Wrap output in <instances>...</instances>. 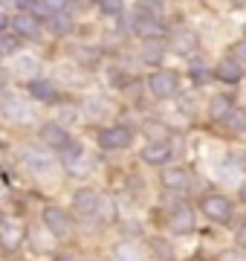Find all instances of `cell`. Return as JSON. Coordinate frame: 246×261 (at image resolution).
Returning a JSON list of instances; mask_svg holds the SVG:
<instances>
[{
    "label": "cell",
    "mask_w": 246,
    "mask_h": 261,
    "mask_svg": "<svg viewBox=\"0 0 246 261\" xmlns=\"http://www.w3.org/2000/svg\"><path fill=\"white\" fill-rule=\"evenodd\" d=\"M133 140V130L125 128V125H113V128H104L102 134H99V145H102L104 151H122L128 148Z\"/></svg>",
    "instance_id": "1"
},
{
    "label": "cell",
    "mask_w": 246,
    "mask_h": 261,
    "mask_svg": "<svg viewBox=\"0 0 246 261\" xmlns=\"http://www.w3.org/2000/svg\"><path fill=\"white\" fill-rule=\"evenodd\" d=\"M20 163H23V168H26V171L38 174V177H47L49 171L55 168V160L49 157L47 151H35V148L23 151V154H20Z\"/></svg>",
    "instance_id": "2"
},
{
    "label": "cell",
    "mask_w": 246,
    "mask_h": 261,
    "mask_svg": "<svg viewBox=\"0 0 246 261\" xmlns=\"http://www.w3.org/2000/svg\"><path fill=\"white\" fill-rule=\"evenodd\" d=\"M0 116L9 122H32L35 119V113L26 108V102H20L15 96H6V99H0Z\"/></svg>",
    "instance_id": "3"
},
{
    "label": "cell",
    "mask_w": 246,
    "mask_h": 261,
    "mask_svg": "<svg viewBox=\"0 0 246 261\" xmlns=\"http://www.w3.org/2000/svg\"><path fill=\"white\" fill-rule=\"evenodd\" d=\"M203 215L211 218V221H218V224H226V221H232V203H229L226 197L211 195L203 200Z\"/></svg>",
    "instance_id": "4"
},
{
    "label": "cell",
    "mask_w": 246,
    "mask_h": 261,
    "mask_svg": "<svg viewBox=\"0 0 246 261\" xmlns=\"http://www.w3.org/2000/svg\"><path fill=\"white\" fill-rule=\"evenodd\" d=\"M148 84H151V93L160 96V99H168V96L177 93V87H180V82H177V75L168 73V70H160V73H153L151 79H148Z\"/></svg>",
    "instance_id": "5"
},
{
    "label": "cell",
    "mask_w": 246,
    "mask_h": 261,
    "mask_svg": "<svg viewBox=\"0 0 246 261\" xmlns=\"http://www.w3.org/2000/svg\"><path fill=\"white\" fill-rule=\"evenodd\" d=\"M44 224H47V229L55 238H64L67 232H70V218H67L64 209H58V206H47L44 209Z\"/></svg>",
    "instance_id": "6"
},
{
    "label": "cell",
    "mask_w": 246,
    "mask_h": 261,
    "mask_svg": "<svg viewBox=\"0 0 246 261\" xmlns=\"http://www.w3.org/2000/svg\"><path fill=\"white\" fill-rule=\"evenodd\" d=\"M23 235H26V229L20 224H15V221H9V224H0V247L6 252H15L23 244Z\"/></svg>",
    "instance_id": "7"
},
{
    "label": "cell",
    "mask_w": 246,
    "mask_h": 261,
    "mask_svg": "<svg viewBox=\"0 0 246 261\" xmlns=\"http://www.w3.org/2000/svg\"><path fill=\"white\" fill-rule=\"evenodd\" d=\"M41 140L47 142L49 148H64L67 142H70V134L64 130L61 122H47V125L41 128Z\"/></svg>",
    "instance_id": "8"
},
{
    "label": "cell",
    "mask_w": 246,
    "mask_h": 261,
    "mask_svg": "<svg viewBox=\"0 0 246 261\" xmlns=\"http://www.w3.org/2000/svg\"><path fill=\"white\" fill-rule=\"evenodd\" d=\"M168 226L177 235L191 232V229H194V212H191L189 206H177V209L171 212V218H168Z\"/></svg>",
    "instance_id": "9"
},
{
    "label": "cell",
    "mask_w": 246,
    "mask_h": 261,
    "mask_svg": "<svg viewBox=\"0 0 246 261\" xmlns=\"http://www.w3.org/2000/svg\"><path fill=\"white\" fill-rule=\"evenodd\" d=\"M214 75H218L223 84H237L240 79H243V67L237 64L235 58H223L218 64V70H214Z\"/></svg>",
    "instance_id": "10"
},
{
    "label": "cell",
    "mask_w": 246,
    "mask_h": 261,
    "mask_svg": "<svg viewBox=\"0 0 246 261\" xmlns=\"http://www.w3.org/2000/svg\"><path fill=\"white\" fill-rule=\"evenodd\" d=\"M12 73L18 75V79H35L38 75V58L35 56H15Z\"/></svg>",
    "instance_id": "11"
},
{
    "label": "cell",
    "mask_w": 246,
    "mask_h": 261,
    "mask_svg": "<svg viewBox=\"0 0 246 261\" xmlns=\"http://www.w3.org/2000/svg\"><path fill=\"white\" fill-rule=\"evenodd\" d=\"M133 29H136L142 38H148V41H160L162 32H165V27H162L160 20H153V18H136L133 20Z\"/></svg>",
    "instance_id": "12"
},
{
    "label": "cell",
    "mask_w": 246,
    "mask_h": 261,
    "mask_svg": "<svg viewBox=\"0 0 246 261\" xmlns=\"http://www.w3.org/2000/svg\"><path fill=\"white\" fill-rule=\"evenodd\" d=\"M29 93L35 96V102H55V84L47 79H32L29 82Z\"/></svg>",
    "instance_id": "13"
},
{
    "label": "cell",
    "mask_w": 246,
    "mask_h": 261,
    "mask_svg": "<svg viewBox=\"0 0 246 261\" xmlns=\"http://www.w3.org/2000/svg\"><path fill=\"white\" fill-rule=\"evenodd\" d=\"M168 157H171V148L165 142H151V145L142 148V160L151 163V166H162V163H168Z\"/></svg>",
    "instance_id": "14"
},
{
    "label": "cell",
    "mask_w": 246,
    "mask_h": 261,
    "mask_svg": "<svg viewBox=\"0 0 246 261\" xmlns=\"http://www.w3.org/2000/svg\"><path fill=\"white\" fill-rule=\"evenodd\" d=\"M96 203H99V195H96L93 189H78L76 197H73V206H76V212H81V215H93Z\"/></svg>",
    "instance_id": "15"
},
{
    "label": "cell",
    "mask_w": 246,
    "mask_h": 261,
    "mask_svg": "<svg viewBox=\"0 0 246 261\" xmlns=\"http://www.w3.org/2000/svg\"><path fill=\"white\" fill-rule=\"evenodd\" d=\"M12 27H15V32H20L23 38H35V35H38V18H35V15H29V12L18 15V18L12 20Z\"/></svg>",
    "instance_id": "16"
},
{
    "label": "cell",
    "mask_w": 246,
    "mask_h": 261,
    "mask_svg": "<svg viewBox=\"0 0 246 261\" xmlns=\"http://www.w3.org/2000/svg\"><path fill=\"white\" fill-rule=\"evenodd\" d=\"M162 186L165 189H186L189 186V171L186 168H165L162 171Z\"/></svg>",
    "instance_id": "17"
},
{
    "label": "cell",
    "mask_w": 246,
    "mask_h": 261,
    "mask_svg": "<svg viewBox=\"0 0 246 261\" xmlns=\"http://www.w3.org/2000/svg\"><path fill=\"white\" fill-rule=\"evenodd\" d=\"M136 18L160 20L162 18V3H160V0H139V3H136Z\"/></svg>",
    "instance_id": "18"
},
{
    "label": "cell",
    "mask_w": 246,
    "mask_h": 261,
    "mask_svg": "<svg viewBox=\"0 0 246 261\" xmlns=\"http://www.w3.org/2000/svg\"><path fill=\"white\" fill-rule=\"evenodd\" d=\"M171 44H174L177 53H191V49L197 47V35L182 29V32H174V41H171Z\"/></svg>",
    "instance_id": "19"
},
{
    "label": "cell",
    "mask_w": 246,
    "mask_h": 261,
    "mask_svg": "<svg viewBox=\"0 0 246 261\" xmlns=\"http://www.w3.org/2000/svg\"><path fill=\"white\" fill-rule=\"evenodd\" d=\"M49 29H52L55 35H70V29H73V20L67 18L64 12H55V15H49Z\"/></svg>",
    "instance_id": "20"
},
{
    "label": "cell",
    "mask_w": 246,
    "mask_h": 261,
    "mask_svg": "<svg viewBox=\"0 0 246 261\" xmlns=\"http://www.w3.org/2000/svg\"><path fill=\"white\" fill-rule=\"evenodd\" d=\"M223 122H226L229 130H237V134H240V130H246V113L243 111H235V108H232V111L223 116Z\"/></svg>",
    "instance_id": "21"
},
{
    "label": "cell",
    "mask_w": 246,
    "mask_h": 261,
    "mask_svg": "<svg viewBox=\"0 0 246 261\" xmlns=\"http://www.w3.org/2000/svg\"><path fill=\"white\" fill-rule=\"evenodd\" d=\"M61 151V160H64V166H70V163H76V160H81L84 157V151H81V145H78V142H67L64 148H58Z\"/></svg>",
    "instance_id": "22"
},
{
    "label": "cell",
    "mask_w": 246,
    "mask_h": 261,
    "mask_svg": "<svg viewBox=\"0 0 246 261\" xmlns=\"http://www.w3.org/2000/svg\"><path fill=\"white\" fill-rule=\"evenodd\" d=\"M229 111H232V102H229L226 96H218V99L211 102V108H208V113H211L214 119H223V116H226Z\"/></svg>",
    "instance_id": "23"
},
{
    "label": "cell",
    "mask_w": 246,
    "mask_h": 261,
    "mask_svg": "<svg viewBox=\"0 0 246 261\" xmlns=\"http://www.w3.org/2000/svg\"><path fill=\"white\" fill-rule=\"evenodd\" d=\"M142 58L148 61V64H157L162 58V47H160V41H148L145 44V49H142Z\"/></svg>",
    "instance_id": "24"
},
{
    "label": "cell",
    "mask_w": 246,
    "mask_h": 261,
    "mask_svg": "<svg viewBox=\"0 0 246 261\" xmlns=\"http://www.w3.org/2000/svg\"><path fill=\"white\" fill-rule=\"evenodd\" d=\"M96 209H99V212H102L104 218H107V221H110V218L116 215V206H113V200H110V197H99V203H96Z\"/></svg>",
    "instance_id": "25"
},
{
    "label": "cell",
    "mask_w": 246,
    "mask_h": 261,
    "mask_svg": "<svg viewBox=\"0 0 246 261\" xmlns=\"http://www.w3.org/2000/svg\"><path fill=\"white\" fill-rule=\"evenodd\" d=\"M41 3H44V9H47L49 15H55V12L70 9V0H41Z\"/></svg>",
    "instance_id": "26"
},
{
    "label": "cell",
    "mask_w": 246,
    "mask_h": 261,
    "mask_svg": "<svg viewBox=\"0 0 246 261\" xmlns=\"http://www.w3.org/2000/svg\"><path fill=\"white\" fill-rule=\"evenodd\" d=\"M12 53H18V38H0V56H12Z\"/></svg>",
    "instance_id": "27"
},
{
    "label": "cell",
    "mask_w": 246,
    "mask_h": 261,
    "mask_svg": "<svg viewBox=\"0 0 246 261\" xmlns=\"http://www.w3.org/2000/svg\"><path fill=\"white\" fill-rule=\"evenodd\" d=\"M99 6H102L104 15H119L122 12V0H99Z\"/></svg>",
    "instance_id": "28"
},
{
    "label": "cell",
    "mask_w": 246,
    "mask_h": 261,
    "mask_svg": "<svg viewBox=\"0 0 246 261\" xmlns=\"http://www.w3.org/2000/svg\"><path fill=\"white\" fill-rule=\"evenodd\" d=\"M78 61H84V64H96V61H99V53H96V49H81V53H78Z\"/></svg>",
    "instance_id": "29"
},
{
    "label": "cell",
    "mask_w": 246,
    "mask_h": 261,
    "mask_svg": "<svg viewBox=\"0 0 246 261\" xmlns=\"http://www.w3.org/2000/svg\"><path fill=\"white\" fill-rule=\"evenodd\" d=\"M191 79H194V84H206V82H208V70H203V67H194V70H191Z\"/></svg>",
    "instance_id": "30"
},
{
    "label": "cell",
    "mask_w": 246,
    "mask_h": 261,
    "mask_svg": "<svg viewBox=\"0 0 246 261\" xmlns=\"http://www.w3.org/2000/svg\"><path fill=\"white\" fill-rule=\"evenodd\" d=\"M232 53H235V61H237V64H240V61L246 64V41L235 44V47H232Z\"/></svg>",
    "instance_id": "31"
},
{
    "label": "cell",
    "mask_w": 246,
    "mask_h": 261,
    "mask_svg": "<svg viewBox=\"0 0 246 261\" xmlns=\"http://www.w3.org/2000/svg\"><path fill=\"white\" fill-rule=\"evenodd\" d=\"M235 241H237V247H240V250H246V224L240 226V229H237V235H235Z\"/></svg>",
    "instance_id": "32"
},
{
    "label": "cell",
    "mask_w": 246,
    "mask_h": 261,
    "mask_svg": "<svg viewBox=\"0 0 246 261\" xmlns=\"http://www.w3.org/2000/svg\"><path fill=\"white\" fill-rule=\"evenodd\" d=\"M61 119H64V122L76 119V111H73V108H64V111H61Z\"/></svg>",
    "instance_id": "33"
},
{
    "label": "cell",
    "mask_w": 246,
    "mask_h": 261,
    "mask_svg": "<svg viewBox=\"0 0 246 261\" xmlns=\"http://www.w3.org/2000/svg\"><path fill=\"white\" fill-rule=\"evenodd\" d=\"M9 27V18H6V15H3V12H0V32H3V29Z\"/></svg>",
    "instance_id": "34"
},
{
    "label": "cell",
    "mask_w": 246,
    "mask_h": 261,
    "mask_svg": "<svg viewBox=\"0 0 246 261\" xmlns=\"http://www.w3.org/2000/svg\"><path fill=\"white\" fill-rule=\"evenodd\" d=\"M220 261H243V258H240V255H223Z\"/></svg>",
    "instance_id": "35"
},
{
    "label": "cell",
    "mask_w": 246,
    "mask_h": 261,
    "mask_svg": "<svg viewBox=\"0 0 246 261\" xmlns=\"http://www.w3.org/2000/svg\"><path fill=\"white\" fill-rule=\"evenodd\" d=\"M3 84H6V73H3V70H0V87H3Z\"/></svg>",
    "instance_id": "36"
},
{
    "label": "cell",
    "mask_w": 246,
    "mask_h": 261,
    "mask_svg": "<svg viewBox=\"0 0 246 261\" xmlns=\"http://www.w3.org/2000/svg\"><path fill=\"white\" fill-rule=\"evenodd\" d=\"M240 197H243V200H246V183H243V186H240Z\"/></svg>",
    "instance_id": "37"
},
{
    "label": "cell",
    "mask_w": 246,
    "mask_h": 261,
    "mask_svg": "<svg viewBox=\"0 0 246 261\" xmlns=\"http://www.w3.org/2000/svg\"><path fill=\"white\" fill-rule=\"evenodd\" d=\"M0 224H3V215H0Z\"/></svg>",
    "instance_id": "38"
},
{
    "label": "cell",
    "mask_w": 246,
    "mask_h": 261,
    "mask_svg": "<svg viewBox=\"0 0 246 261\" xmlns=\"http://www.w3.org/2000/svg\"><path fill=\"white\" fill-rule=\"evenodd\" d=\"M243 32H246V27H243Z\"/></svg>",
    "instance_id": "39"
}]
</instances>
